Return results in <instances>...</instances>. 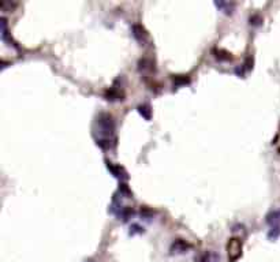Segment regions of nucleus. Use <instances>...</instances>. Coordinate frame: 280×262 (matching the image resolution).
Here are the masks:
<instances>
[{
  "label": "nucleus",
  "instance_id": "f257e3e1",
  "mask_svg": "<svg viewBox=\"0 0 280 262\" xmlns=\"http://www.w3.org/2000/svg\"><path fill=\"white\" fill-rule=\"evenodd\" d=\"M115 120L112 115L100 114L94 122V135L100 148L112 149L115 146Z\"/></svg>",
  "mask_w": 280,
  "mask_h": 262
},
{
  "label": "nucleus",
  "instance_id": "f03ea898",
  "mask_svg": "<svg viewBox=\"0 0 280 262\" xmlns=\"http://www.w3.org/2000/svg\"><path fill=\"white\" fill-rule=\"evenodd\" d=\"M242 239L239 238H231L227 242V257L230 262H235L240 256H242Z\"/></svg>",
  "mask_w": 280,
  "mask_h": 262
},
{
  "label": "nucleus",
  "instance_id": "7ed1b4c3",
  "mask_svg": "<svg viewBox=\"0 0 280 262\" xmlns=\"http://www.w3.org/2000/svg\"><path fill=\"white\" fill-rule=\"evenodd\" d=\"M105 164H107V168H108V171L114 175L115 177H118L119 180H127L129 179V175H127L126 170L123 168L122 166L119 164H115L112 161H108V160H105Z\"/></svg>",
  "mask_w": 280,
  "mask_h": 262
},
{
  "label": "nucleus",
  "instance_id": "20e7f679",
  "mask_svg": "<svg viewBox=\"0 0 280 262\" xmlns=\"http://www.w3.org/2000/svg\"><path fill=\"white\" fill-rule=\"evenodd\" d=\"M190 249V245L183 239H177L171 245V253L172 254H183V253H187Z\"/></svg>",
  "mask_w": 280,
  "mask_h": 262
},
{
  "label": "nucleus",
  "instance_id": "39448f33",
  "mask_svg": "<svg viewBox=\"0 0 280 262\" xmlns=\"http://www.w3.org/2000/svg\"><path fill=\"white\" fill-rule=\"evenodd\" d=\"M267 222H268L271 228L272 227H280V209H276V211H271L267 215Z\"/></svg>",
  "mask_w": 280,
  "mask_h": 262
},
{
  "label": "nucleus",
  "instance_id": "423d86ee",
  "mask_svg": "<svg viewBox=\"0 0 280 262\" xmlns=\"http://www.w3.org/2000/svg\"><path fill=\"white\" fill-rule=\"evenodd\" d=\"M133 35H134V37H136L138 41H141V43L146 41V39H148V33H146V30H145L141 25H134V26H133Z\"/></svg>",
  "mask_w": 280,
  "mask_h": 262
},
{
  "label": "nucleus",
  "instance_id": "0eeeda50",
  "mask_svg": "<svg viewBox=\"0 0 280 262\" xmlns=\"http://www.w3.org/2000/svg\"><path fill=\"white\" fill-rule=\"evenodd\" d=\"M215 4H216L217 8H220V10H223L224 12H227V14H230V12L234 11L235 8V3H230V1H215Z\"/></svg>",
  "mask_w": 280,
  "mask_h": 262
},
{
  "label": "nucleus",
  "instance_id": "6e6552de",
  "mask_svg": "<svg viewBox=\"0 0 280 262\" xmlns=\"http://www.w3.org/2000/svg\"><path fill=\"white\" fill-rule=\"evenodd\" d=\"M138 112L142 115L143 118L146 120L150 119V107H149L148 104H142V105H140L138 107Z\"/></svg>",
  "mask_w": 280,
  "mask_h": 262
},
{
  "label": "nucleus",
  "instance_id": "1a4fd4ad",
  "mask_svg": "<svg viewBox=\"0 0 280 262\" xmlns=\"http://www.w3.org/2000/svg\"><path fill=\"white\" fill-rule=\"evenodd\" d=\"M279 235H280V227H272L271 229H269V232H268L269 239H272V240L278 239V238H279Z\"/></svg>",
  "mask_w": 280,
  "mask_h": 262
},
{
  "label": "nucleus",
  "instance_id": "9d476101",
  "mask_svg": "<svg viewBox=\"0 0 280 262\" xmlns=\"http://www.w3.org/2000/svg\"><path fill=\"white\" fill-rule=\"evenodd\" d=\"M88 262H96V261H92V260H91V261H88Z\"/></svg>",
  "mask_w": 280,
  "mask_h": 262
}]
</instances>
